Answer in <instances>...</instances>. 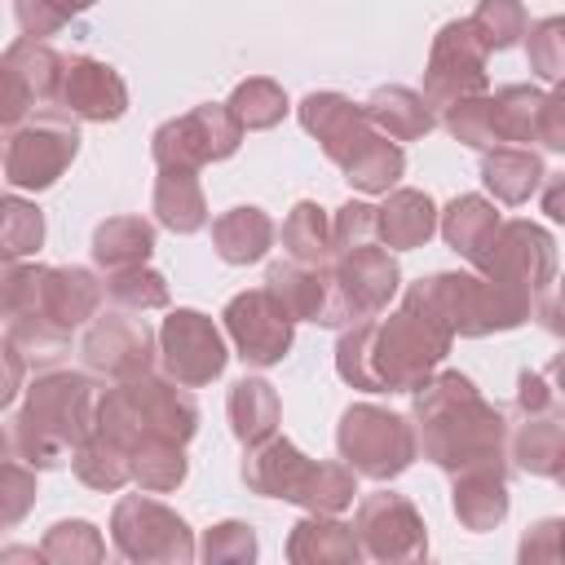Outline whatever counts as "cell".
<instances>
[{
	"instance_id": "6da1fadb",
	"label": "cell",
	"mask_w": 565,
	"mask_h": 565,
	"mask_svg": "<svg viewBox=\"0 0 565 565\" xmlns=\"http://www.w3.org/2000/svg\"><path fill=\"white\" fill-rule=\"evenodd\" d=\"M450 331L424 313L415 300H402L397 313L358 322L335 344V371L366 393H406L419 388L433 366L450 353Z\"/></svg>"
},
{
	"instance_id": "7a4b0ae2",
	"label": "cell",
	"mask_w": 565,
	"mask_h": 565,
	"mask_svg": "<svg viewBox=\"0 0 565 565\" xmlns=\"http://www.w3.org/2000/svg\"><path fill=\"white\" fill-rule=\"evenodd\" d=\"M411 428H415V450H424V459H433L450 477L468 468H490V463L503 468L508 419L490 402H481L472 380L459 371L428 375L415 388Z\"/></svg>"
},
{
	"instance_id": "3957f363",
	"label": "cell",
	"mask_w": 565,
	"mask_h": 565,
	"mask_svg": "<svg viewBox=\"0 0 565 565\" xmlns=\"http://www.w3.org/2000/svg\"><path fill=\"white\" fill-rule=\"evenodd\" d=\"M97 388L88 375L49 371L26 388V406L13 419V446L31 468H57L75 455L79 441L93 437Z\"/></svg>"
},
{
	"instance_id": "277c9868",
	"label": "cell",
	"mask_w": 565,
	"mask_h": 565,
	"mask_svg": "<svg viewBox=\"0 0 565 565\" xmlns=\"http://www.w3.org/2000/svg\"><path fill=\"white\" fill-rule=\"evenodd\" d=\"M199 428V406L194 397L172 384V380H159V375H137V380H124L115 388H106L97 397V419H93V433L106 437L110 446H119L124 455H132L141 441L159 437V441H177L185 446Z\"/></svg>"
},
{
	"instance_id": "5b68a950",
	"label": "cell",
	"mask_w": 565,
	"mask_h": 565,
	"mask_svg": "<svg viewBox=\"0 0 565 565\" xmlns=\"http://www.w3.org/2000/svg\"><path fill=\"white\" fill-rule=\"evenodd\" d=\"M243 481H247V490H256V494H269V499H287V503H300V508H309L313 516H335V512H344L349 503H353V494H358V477L344 468V463H335V459H327V463H318V459H305L287 437H269V441H260V446H252L247 450V459H243Z\"/></svg>"
},
{
	"instance_id": "8992f818",
	"label": "cell",
	"mask_w": 565,
	"mask_h": 565,
	"mask_svg": "<svg viewBox=\"0 0 565 565\" xmlns=\"http://www.w3.org/2000/svg\"><path fill=\"white\" fill-rule=\"evenodd\" d=\"M406 300H415L424 313H433L450 335H490L521 327L534 313V300L490 282L481 274H433L406 287Z\"/></svg>"
},
{
	"instance_id": "52a82bcc",
	"label": "cell",
	"mask_w": 565,
	"mask_h": 565,
	"mask_svg": "<svg viewBox=\"0 0 565 565\" xmlns=\"http://www.w3.org/2000/svg\"><path fill=\"white\" fill-rule=\"evenodd\" d=\"M335 446H340V459L353 477H371V481H388L397 472L411 468L415 459V428L384 411V406H371V402H358L340 415V428H335Z\"/></svg>"
},
{
	"instance_id": "ba28073f",
	"label": "cell",
	"mask_w": 565,
	"mask_h": 565,
	"mask_svg": "<svg viewBox=\"0 0 565 565\" xmlns=\"http://www.w3.org/2000/svg\"><path fill=\"white\" fill-rule=\"evenodd\" d=\"M110 543L115 556L128 565H190L194 561V534L190 525L146 499V494H124L110 512Z\"/></svg>"
},
{
	"instance_id": "9c48e42d",
	"label": "cell",
	"mask_w": 565,
	"mask_h": 565,
	"mask_svg": "<svg viewBox=\"0 0 565 565\" xmlns=\"http://www.w3.org/2000/svg\"><path fill=\"white\" fill-rule=\"evenodd\" d=\"M79 150V128L62 106L35 110V119H26L9 141H4V181L18 190H49L66 163Z\"/></svg>"
},
{
	"instance_id": "30bf717a",
	"label": "cell",
	"mask_w": 565,
	"mask_h": 565,
	"mask_svg": "<svg viewBox=\"0 0 565 565\" xmlns=\"http://www.w3.org/2000/svg\"><path fill=\"white\" fill-rule=\"evenodd\" d=\"M243 132L238 124L230 119V110L221 102H203L177 119H168L154 141H150V154L163 168H177V172H199L203 163H216V159H230L238 150Z\"/></svg>"
},
{
	"instance_id": "8fae6325",
	"label": "cell",
	"mask_w": 565,
	"mask_h": 565,
	"mask_svg": "<svg viewBox=\"0 0 565 565\" xmlns=\"http://www.w3.org/2000/svg\"><path fill=\"white\" fill-rule=\"evenodd\" d=\"M353 539H358V552L371 556L375 565H415V561L428 556L424 516L415 512L411 499H402L393 490L366 494L358 503Z\"/></svg>"
},
{
	"instance_id": "7c38bea8",
	"label": "cell",
	"mask_w": 565,
	"mask_h": 565,
	"mask_svg": "<svg viewBox=\"0 0 565 565\" xmlns=\"http://www.w3.org/2000/svg\"><path fill=\"white\" fill-rule=\"evenodd\" d=\"M327 278H331V318H327V327L371 322L402 282L397 260L384 247H362V252H349V256H331Z\"/></svg>"
},
{
	"instance_id": "4fadbf2b",
	"label": "cell",
	"mask_w": 565,
	"mask_h": 565,
	"mask_svg": "<svg viewBox=\"0 0 565 565\" xmlns=\"http://www.w3.org/2000/svg\"><path fill=\"white\" fill-rule=\"evenodd\" d=\"M486 49L477 44L468 18L459 22H446L433 40V53H428V71H424V102L428 106H459L468 97H486Z\"/></svg>"
},
{
	"instance_id": "5bb4252c",
	"label": "cell",
	"mask_w": 565,
	"mask_h": 565,
	"mask_svg": "<svg viewBox=\"0 0 565 565\" xmlns=\"http://www.w3.org/2000/svg\"><path fill=\"white\" fill-rule=\"evenodd\" d=\"M477 269H481V278L503 282L534 300L539 291H547V282L556 274V252H552L547 230H539L530 221H499V234H494L490 252L477 260Z\"/></svg>"
},
{
	"instance_id": "9a60e30c",
	"label": "cell",
	"mask_w": 565,
	"mask_h": 565,
	"mask_svg": "<svg viewBox=\"0 0 565 565\" xmlns=\"http://www.w3.org/2000/svg\"><path fill=\"white\" fill-rule=\"evenodd\" d=\"M159 358H163V371L172 384L181 388H199V384H212L221 371H225V340L221 331L212 327L207 313L199 309H177L163 318V331H159Z\"/></svg>"
},
{
	"instance_id": "2e32d148",
	"label": "cell",
	"mask_w": 565,
	"mask_h": 565,
	"mask_svg": "<svg viewBox=\"0 0 565 565\" xmlns=\"http://www.w3.org/2000/svg\"><path fill=\"white\" fill-rule=\"evenodd\" d=\"M102 300H106V282H97L88 269H79V265H31V287H26V300H22L18 313L44 318V322L71 331V327L97 318Z\"/></svg>"
},
{
	"instance_id": "e0dca14e",
	"label": "cell",
	"mask_w": 565,
	"mask_h": 565,
	"mask_svg": "<svg viewBox=\"0 0 565 565\" xmlns=\"http://www.w3.org/2000/svg\"><path fill=\"white\" fill-rule=\"evenodd\" d=\"M79 353H84V366L93 375H106L115 384L124 380H137L150 371V358H154V335L141 318L115 309V313H97L93 327L84 331L79 340Z\"/></svg>"
},
{
	"instance_id": "ac0fdd59",
	"label": "cell",
	"mask_w": 565,
	"mask_h": 565,
	"mask_svg": "<svg viewBox=\"0 0 565 565\" xmlns=\"http://www.w3.org/2000/svg\"><path fill=\"white\" fill-rule=\"evenodd\" d=\"M225 331L230 340L238 344V358L247 366H274L282 362V353L291 349V318L282 313V305L265 291V287H252V291H238L230 305H225Z\"/></svg>"
},
{
	"instance_id": "d6986e66",
	"label": "cell",
	"mask_w": 565,
	"mask_h": 565,
	"mask_svg": "<svg viewBox=\"0 0 565 565\" xmlns=\"http://www.w3.org/2000/svg\"><path fill=\"white\" fill-rule=\"evenodd\" d=\"M57 102H62V110L71 119L106 124V119H119L128 110V88H124L115 66H106L97 57H71Z\"/></svg>"
},
{
	"instance_id": "ffe728a7",
	"label": "cell",
	"mask_w": 565,
	"mask_h": 565,
	"mask_svg": "<svg viewBox=\"0 0 565 565\" xmlns=\"http://www.w3.org/2000/svg\"><path fill=\"white\" fill-rule=\"evenodd\" d=\"M300 124L322 141V154H327L331 163H340V168L375 137V128L366 124L362 106H353V102L340 97V93H309V97L300 102Z\"/></svg>"
},
{
	"instance_id": "44dd1931",
	"label": "cell",
	"mask_w": 565,
	"mask_h": 565,
	"mask_svg": "<svg viewBox=\"0 0 565 565\" xmlns=\"http://www.w3.org/2000/svg\"><path fill=\"white\" fill-rule=\"evenodd\" d=\"M508 455L534 472V477H561V459H565V424H561V406L547 411H516V424L503 437Z\"/></svg>"
},
{
	"instance_id": "7402d4cb",
	"label": "cell",
	"mask_w": 565,
	"mask_h": 565,
	"mask_svg": "<svg viewBox=\"0 0 565 565\" xmlns=\"http://www.w3.org/2000/svg\"><path fill=\"white\" fill-rule=\"evenodd\" d=\"M265 291L282 305V313L291 322H322L331 318V278H327V265H291V260H278L269 265L265 274Z\"/></svg>"
},
{
	"instance_id": "603a6c76",
	"label": "cell",
	"mask_w": 565,
	"mask_h": 565,
	"mask_svg": "<svg viewBox=\"0 0 565 565\" xmlns=\"http://www.w3.org/2000/svg\"><path fill=\"white\" fill-rule=\"evenodd\" d=\"M0 71L26 93V102L35 110H49L62 93V75H66V57L53 53L44 40H13L0 57Z\"/></svg>"
},
{
	"instance_id": "cb8c5ba5",
	"label": "cell",
	"mask_w": 565,
	"mask_h": 565,
	"mask_svg": "<svg viewBox=\"0 0 565 565\" xmlns=\"http://www.w3.org/2000/svg\"><path fill=\"white\" fill-rule=\"evenodd\" d=\"M287 561L291 565H362L353 525L335 516H305L287 534Z\"/></svg>"
},
{
	"instance_id": "d4e9b609",
	"label": "cell",
	"mask_w": 565,
	"mask_h": 565,
	"mask_svg": "<svg viewBox=\"0 0 565 565\" xmlns=\"http://www.w3.org/2000/svg\"><path fill=\"white\" fill-rule=\"evenodd\" d=\"M362 115L366 124L384 137V141H415L424 137L437 119H433V106L415 93V88H402V84H388V88H375L366 102H362Z\"/></svg>"
},
{
	"instance_id": "484cf974",
	"label": "cell",
	"mask_w": 565,
	"mask_h": 565,
	"mask_svg": "<svg viewBox=\"0 0 565 565\" xmlns=\"http://www.w3.org/2000/svg\"><path fill=\"white\" fill-rule=\"evenodd\" d=\"M437 230V207L428 194L419 190H393L384 207H375V234L384 247H419L428 243V234Z\"/></svg>"
},
{
	"instance_id": "4316f807",
	"label": "cell",
	"mask_w": 565,
	"mask_h": 565,
	"mask_svg": "<svg viewBox=\"0 0 565 565\" xmlns=\"http://www.w3.org/2000/svg\"><path fill=\"white\" fill-rule=\"evenodd\" d=\"M455 516L468 530H494L508 516V486L499 463L455 472Z\"/></svg>"
},
{
	"instance_id": "83f0119b",
	"label": "cell",
	"mask_w": 565,
	"mask_h": 565,
	"mask_svg": "<svg viewBox=\"0 0 565 565\" xmlns=\"http://www.w3.org/2000/svg\"><path fill=\"white\" fill-rule=\"evenodd\" d=\"M212 243L225 265H252L274 243V221L260 207H230L212 221Z\"/></svg>"
},
{
	"instance_id": "f1b7e54d",
	"label": "cell",
	"mask_w": 565,
	"mask_h": 565,
	"mask_svg": "<svg viewBox=\"0 0 565 565\" xmlns=\"http://www.w3.org/2000/svg\"><path fill=\"white\" fill-rule=\"evenodd\" d=\"M150 252H154V230L141 216H110L93 230V260L110 274L141 269Z\"/></svg>"
},
{
	"instance_id": "f546056e",
	"label": "cell",
	"mask_w": 565,
	"mask_h": 565,
	"mask_svg": "<svg viewBox=\"0 0 565 565\" xmlns=\"http://www.w3.org/2000/svg\"><path fill=\"white\" fill-rule=\"evenodd\" d=\"M441 234H446V243L459 252V256H468L472 265L490 252V243H494V234H499V212L481 199V194H459L446 212H441Z\"/></svg>"
},
{
	"instance_id": "4dcf8cb0",
	"label": "cell",
	"mask_w": 565,
	"mask_h": 565,
	"mask_svg": "<svg viewBox=\"0 0 565 565\" xmlns=\"http://www.w3.org/2000/svg\"><path fill=\"white\" fill-rule=\"evenodd\" d=\"M230 428L243 446H260L274 437L278 428V393L274 384L256 380V375H243L234 388H230Z\"/></svg>"
},
{
	"instance_id": "1f68e13d",
	"label": "cell",
	"mask_w": 565,
	"mask_h": 565,
	"mask_svg": "<svg viewBox=\"0 0 565 565\" xmlns=\"http://www.w3.org/2000/svg\"><path fill=\"white\" fill-rule=\"evenodd\" d=\"M543 163L534 150H521V146H499V150H486V163H481V181L494 190L499 203H525L539 181H543Z\"/></svg>"
},
{
	"instance_id": "d6a6232c",
	"label": "cell",
	"mask_w": 565,
	"mask_h": 565,
	"mask_svg": "<svg viewBox=\"0 0 565 565\" xmlns=\"http://www.w3.org/2000/svg\"><path fill=\"white\" fill-rule=\"evenodd\" d=\"M154 216L159 225H168L172 234H194L207 221V203H203V185L194 172H177L163 168L154 181Z\"/></svg>"
},
{
	"instance_id": "836d02e7",
	"label": "cell",
	"mask_w": 565,
	"mask_h": 565,
	"mask_svg": "<svg viewBox=\"0 0 565 565\" xmlns=\"http://www.w3.org/2000/svg\"><path fill=\"white\" fill-rule=\"evenodd\" d=\"M282 247L291 265H327L331 260V221L318 203H296L291 216L282 221Z\"/></svg>"
},
{
	"instance_id": "e575fe53",
	"label": "cell",
	"mask_w": 565,
	"mask_h": 565,
	"mask_svg": "<svg viewBox=\"0 0 565 565\" xmlns=\"http://www.w3.org/2000/svg\"><path fill=\"white\" fill-rule=\"evenodd\" d=\"M543 93L539 88H525V84H508L490 97V110H494V132H499V146H512V141H539V115H543Z\"/></svg>"
},
{
	"instance_id": "d590c367",
	"label": "cell",
	"mask_w": 565,
	"mask_h": 565,
	"mask_svg": "<svg viewBox=\"0 0 565 565\" xmlns=\"http://www.w3.org/2000/svg\"><path fill=\"white\" fill-rule=\"evenodd\" d=\"M225 110H230V119L238 124V132H260V128H274V124L287 115V97H282V88H278L274 79L252 75V79H243V84L230 93Z\"/></svg>"
},
{
	"instance_id": "8d00e7d4",
	"label": "cell",
	"mask_w": 565,
	"mask_h": 565,
	"mask_svg": "<svg viewBox=\"0 0 565 565\" xmlns=\"http://www.w3.org/2000/svg\"><path fill=\"white\" fill-rule=\"evenodd\" d=\"M128 481H137L141 490L150 494H163V490H177L185 481V455L177 441H141L132 455H128Z\"/></svg>"
},
{
	"instance_id": "74e56055",
	"label": "cell",
	"mask_w": 565,
	"mask_h": 565,
	"mask_svg": "<svg viewBox=\"0 0 565 565\" xmlns=\"http://www.w3.org/2000/svg\"><path fill=\"white\" fill-rule=\"evenodd\" d=\"M40 556L49 565H106V539L88 521H57L49 525Z\"/></svg>"
},
{
	"instance_id": "f35d334b",
	"label": "cell",
	"mask_w": 565,
	"mask_h": 565,
	"mask_svg": "<svg viewBox=\"0 0 565 565\" xmlns=\"http://www.w3.org/2000/svg\"><path fill=\"white\" fill-rule=\"evenodd\" d=\"M402 168H406V154H402V146H393V141H384L380 132L344 163V177L358 185V190H366V194H388V185H397V177H402Z\"/></svg>"
},
{
	"instance_id": "ab89813d",
	"label": "cell",
	"mask_w": 565,
	"mask_h": 565,
	"mask_svg": "<svg viewBox=\"0 0 565 565\" xmlns=\"http://www.w3.org/2000/svg\"><path fill=\"white\" fill-rule=\"evenodd\" d=\"M9 344L22 353L26 366H53L71 353V331H62L44 318L18 313V318H9Z\"/></svg>"
},
{
	"instance_id": "60d3db41",
	"label": "cell",
	"mask_w": 565,
	"mask_h": 565,
	"mask_svg": "<svg viewBox=\"0 0 565 565\" xmlns=\"http://www.w3.org/2000/svg\"><path fill=\"white\" fill-rule=\"evenodd\" d=\"M44 243V212L18 194L0 199V260H22Z\"/></svg>"
},
{
	"instance_id": "b9f144b4",
	"label": "cell",
	"mask_w": 565,
	"mask_h": 565,
	"mask_svg": "<svg viewBox=\"0 0 565 565\" xmlns=\"http://www.w3.org/2000/svg\"><path fill=\"white\" fill-rule=\"evenodd\" d=\"M71 468H75V477H79L84 486H93V490H119V486L128 481V455H124L119 446H110L106 437H97V433L75 446Z\"/></svg>"
},
{
	"instance_id": "7bdbcfd3",
	"label": "cell",
	"mask_w": 565,
	"mask_h": 565,
	"mask_svg": "<svg viewBox=\"0 0 565 565\" xmlns=\"http://www.w3.org/2000/svg\"><path fill=\"white\" fill-rule=\"evenodd\" d=\"M468 26H472L477 44L486 53H494V49L516 44V35H525V9L521 4H503V0H486V4L472 9Z\"/></svg>"
},
{
	"instance_id": "ee69618b",
	"label": "cell",
	"mask_w": 565,
	"mask_h": 565,
	"mask_svg": "<svg viewBox=\"0 0 565 565\" xmlns=\"http://www.w3.org/2000/svg\"><path fill=\"white\" fill-rule=\"evenodd\" d=\"M203 565H256V534L243 521H221L199 543Z\"/></svg>"
},
{
	"instance_id": "f6af8a7d",
	"label": "cell",
	"mask_w": 565,
	"mask_h": 565,
	"mask_svg": "<svg viewBox=\"0 0 565 565\" xmlns=\"http://www.w3.org/2000/svg\"><path fill=\"white\" fill-rule=\"evenodd\" d=\"M106 296L124 309V313H132V309H163L168 305V282H163V274H154V269H128V274H115L110 282H106Z\"/></svg>"
},
{
	"instance_id": "bcb514c9",
	"label": "cell",
	"mask_w": 565,
	"mask_h": 565,
	"mask_svg": "<svg viewBox=\"0 0 565 565\" xmlns=\"http://www.w3.org/2000/svg\"><path fill=\"white\" fill-rule=\"evenodd\" d=\"M446 128L450 137H459L463 146H477V150H499V132H494V110H490V97H468L459 106L446 110Z\"/></svg>"
},
{
	"instance_id": "7dc6e473",
	"label": "cell",
	"mask_w": 565,
	"mask_h": 565,
	"mask_svg": "<svg viewBox=\"0 0 565 565\" xmlns=\"http://www.w3.org/2000/svg\"><path fill=\"white\" fill-rule=\"evenodd\" d=\"M362 247H380L375 234V207L371 203H344L331 216V256H349Z\"/></svg>"
},
{
	"instance_id": "c3c4849f",
	"label": "cell",
	"mask_w": 565,
	"mask_h": 565,
	"mask_svg": "<svg viewBox=\"0 0 565 565\" xmlns=\"http://www.w3.org/2000/svg\"><path fill=\"white\" fill-rule=\"evenodd\" d=\"M565 22L561 18H543V22H534L525 35V49H530V66L543 75V79H561V71H565Z\"/></svg>"
},
{
	"instance_id": "681fc988",
	"label": "cell",
	"mask_w": 565,
	"mask_h": 565,
	"mask_svg": "<svg viewBox=\"0 0 565 565\" xmlns=\"http://www.w3.org/2000/svg\"><path fill=\"white\" fill-rule=\"evenodd\" d=\"M35 503V472L22 459L0 463V525H18Z\"/></svg>"
},
{
	"instance_id": "f907efd6",
	"label": "cell",
	"mask_w": 565,
	"mask_h": 565,
	"mask_svg": "<svg viewBox=\"0 0 565 565\" xmlns=\"http://www.w3.org/2000/svg\"><path fill=\"white\" fill-rule=\"evenodd\" d=\"M13 18L22 26V40H44L57 26H66L75 18V9H57V4H44V0H35V4L31 0H18L13 4Z\"/></svg>"
},
{
	"instance_id": "816d5d0a",
	"label": "cell",
	"mask_w": 565,
	"mask_h": 565,
	"mask_svg": "<svg viewBox=\"0 0 565 565\" xmlns=\"http://www.w3.org/2000/svg\"><path fill=\"white\" fill-rule=\"evenodd\" d=\"M521 565H561V521H539L521 539Z\"/></svg>"
},
{
	"instance_id": "f5cc1de1",
	"label": "cell",
	"mask_w": 565,
	"mask_h": 565,
	"mask_svg": "<svg viewBox=\"0 0 565 565\" xmlns=\"http://www.w3.org/2000/svg\"><path fill=\"white\" fill-rule=\"evenodd\" d=\"M26 287H31V265L0 260V318H13L22 309Z\"/></svg>"
},
{
	"instance_id": "db71d44e",
	"label": "cell",
	"mask_w": 565,
	"mask_h": 565,
	"mask_svg": "<svg viewBox=\"0 0 565 565\" xmlns=\"http://www.w3.org/2000/svg\"><path fill=\"white\" fill-rule=\"evenodd\" d=\"M26 110H35V106H31L26 93L0 71V141H9V137L26 124Z\"/></svg>"
},
{
	"instance_id": "11a10c76",
	"label": "cell",
	"mask_w": 565,
	"mask_h": 565,
	"mask_svg": "<svg viewBox=\"0 0 565 565\" xmlns=\"http://www.w3.org/2000/svg\"><path fill=\"white\" fill-rule=\"evenodd\" d=\"M539 141H543L547 150H561V146H565V97H561V93H547V102H543Z\"/></svg>"
},
{
	"instance_id": "9f6ffc18",
	"label": "cell",
	"mask_w": 565,
	"mask_h": 565,
	"mask_svg": "<svg viewBox=\"0 0 565 565\" xmlns=\"http://www.w3.org/2000/svg\"><path fill=\"white\" fill-rule=\"evenodd\" d=\"M22 375H26V362H22V353L9 344V340H0V411L13 402V393L22 388Z\"/></svg>"
},
{
	"instance_id": "6f0895ef",
	"label": "cell",
	"mask_w": 565,
	"mask_h": 565,
	"mask_svg": "<svg viewBox=\"0 0 565 565\" xmlns=\"http://www.w3.org/2000/svg\"><path fill=\"white\" fill-rule=\"evenodd\" d=\"M0 565H49L35 547H22V543H13V547H0Z\"/></svg>"
},
{
	"instance_id": "680465c9",
	"label": "cell",
	"mask_w": 565,
	"mask_h": 565,
	"mask_svg": "<svg viewBox=\"0 0 565 565\" xmlns=\"http://www.w3.org/2000/svg\"><path fill=\"white\" fill-rule=\"evenodd\" d=\"M547 216H556V221L565 216L561 212V177H547Z\"/></svg>"
},
{
	"instance_id": "91938a15",
	"label": "cell",
	"mask_w": 565,
	"mask_h": 565,
	"mask_svg": "<svg viewBox=\"0 0 565 565\" xmlns=\"http://www.w3.org/2000/svg\"><path fill=\"white\" fill-rule=\"evenodd\" d=\"M9 459H22V455H18V446H13V433L0 428V463H9Z\"/></svg>"
},
{
	"instance_id": "94428289",
	"label": "cell",
	"mask_w": 565,
	"mask_h": 565,
	"mask_svg": "<svg viewBox=\"0 0 565 565\" xmlns=\"http://www.w3.org/2000/svg\"><path fill=\"white\" fill-rule=\"evenodd\" d=\"M106 565H128V561H119V556H115V561H106Z\"/></svg>"
},
{
	"instance_id": "6125c7cd",
	"label": "cell",
	"mask_w": 565,
	"mask_h": 565,
	"mask_svg": "<svg viewBox=\"0 0 565 565\" xmlns=\"http://www.w3.org/2000/svg\"><path fill=\"white\" fill-rule=\"evenodd\" d=\"M419 565H428V561H419Z\"/></svg>"
},
{
	"instance_id": "be15d7a7",
	"label": "cell",
	"mask_w": 565,
	"mask_h": 565,
	"mask_svg": "<svg viewBox=\"0 0 565 565\" xmlns=\"http://www.w3.org/2000/svg\"><path fill=\"white\" fill-rule=\"evenodd\" d=\"M415 565H419V561H415Z\"/></svg>"
}]
</instances>
